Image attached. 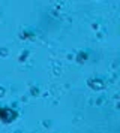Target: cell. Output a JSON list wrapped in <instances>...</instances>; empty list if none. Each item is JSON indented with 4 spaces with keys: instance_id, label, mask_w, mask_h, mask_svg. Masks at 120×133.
<instances>
[{
    "instance_id": "obj_3",
    "label": "cell",
    "mask_w": 120,
    "mask_h": 133,
    "mask_svg": "<svg viewBox=\"0 0 120 133\" xmlns=\"http://www.w3.org/2000/svg\"><path fill=\"white\" fill-rule=\"evenodd\" d=\"M0 117H2V112H0Z\"/></svg>"
},
{
    "instance_id": "obj_2",
    "label": "cell",
    "mask_w": 120,
    "mask_h": 133,
    "mask_svg": "<svg viewBox=\"0 0 120 133\" xmlns=\"http://www.w3.org/2000/svg\"><path fill=\"white\" fill-rule=\"evenodd\" d=\"M5 94V91H3V88H0V96H3Z\"/></svg>"
},
{
    "instance_id": "obj_1",
    "label": "cell",
    "mask_w": 120,
    "mask_h": 133,
    "mask_svg": "<svg viewBox=\"0 0 120 133\" xmlns=\"http://www.w3.org/2000/svg\"><path fill=\"white\" fill-rule=\"evenodd\" d=\"M5 115H6L5 120L6 121H11V120H14V115H15V114H14V112H11V111H5Z\"/></svg>"
}]
</instances>
